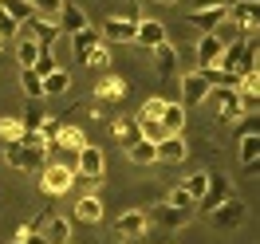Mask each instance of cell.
<instances>
[{
	"mask_svg": "<svg viewBox=\"0 0 260 244\" xmlns=\"http://www.w3.org/2000/svg\"><path fill=\"white\" fill-rule=\"evenodd\" d=\"M170 40V32H166L162 20H138V28H134V44H142V48H158V44H166Z\"/></svg>",
	"mask_w": 260,
	"mask_h": 244,
	"instance_id": "obj_14",
	"label": "cell"
},
{
	"mask_svg": "<svg viewBox=\"0 0 260 244\" xmlns=\"http://www.w3.org/2000/svg\"><path fill=\"white\" fill-rule=\"evenodd\" d=\"M154 150H158V162H162V165H178V162H185V154H189V146H185V138H181V134L162 138Z\"/></svg>",
	"mask_w": 260,
	"mask_h": 244,
	"instance_id": "obj_16",
	"label": "cell"
},
{
	"mask_svg": "<svg viewBox=\"0 0 260 244\" xmlns=\"http://www.w3.org/2000/svg\"><path fill=\"white\" fill-rule=\"evenodd\" d=\"M44 118H48V114H44V107H40V102H28V107H24V114H20V126H24L28 134H36Z\"/></svg>",
	"mask_w": 260,
	"mask_h": 244,
	"instance_id": "obj_32",
	"label": "cell"
},
{
	"mask_svg": "<svg viewBox=\"0 0 260 244\" xmlns=\"http://www.w3.org/2000/svg\"><path fill=\"white\" fill-rule=\"evenodd\" d=\"M237 118H244L237 91H217V122H237Z\"/></svg>",
	"mask_w": 260,
	"mask_h": 244,
	"instance_id": "obj_20",
	"label": "cell"
},
{
	"mask_svg": "<svg viewBox=\"0 0 260 244\" xmlns=\"http://www.w3.org/2000/svg\"><path fill=\"white\" fill-rule=\"evenodd\" d=\"M0 12H4L8 20H16V24H28V20L36 16L28 0H0Z\"/></svg>",
	"mask_w": 260,
	"mask_h": 244,
	"instance_id": "obj_28",
	"label": "cell"
},
{
	"mask_svg": "<svg viewBox=\"0 0 260 244\" xmlns=\"http://www.w3.org/2000/svg\"><path fill=\"white\" fill-rule=\"evenodd\" d=\"M130 95V83L118 75V71H103L95 79V98L99 102H122Z\"/></svg>",
	"mask_w": 260,
	"mask_h": 244,
	"instance_id": "obj_5",
	"label": "cell"
},
{
	"mask_svg": "<svg viewBox=\"0 0 260 244\" xmlns=\"http://www.w3.org/2000/svg\"><path fill=\"white\" fill-rule=\"evenodd\" d=\"M217 4H229V0H193V8H217Z\"/></svg>",
	"mask_w": 260,
	"mask_h": 244,
	"instance_id": "obj_45",
	"label": "cell"
},
{
	"mask_svg": "<svg viewBox=\"0 0 260 244\" xmlns=\"http://www.w3.org/2000/svg\"><path fill=\"white\" fill-rule=\"evenodd\" d=\"M237 79L244 75H260V36L256 40H241V59H237Z\"/></svg>",
	"mask_w": 260,
	"mask_h": 244,
	"instance_id": "obj_15",
	"label": "cell"
},
{
	"mask_svg": "<svg viewBox=\"0 0 260 244\" xmlns=\"http://www.w3.org/2000/svg\"><path fill=\"white\" fill-rule=\"evenodd\" d=\"M154 4H178V0H154Z\"/></svg>",
	"mask_w": 260,
	"mask_h": 244,
	"instance_id": "obj_46",
	"label": "cell"
},
{
	"mask_svg": "<svg viewBox=\"0 0 260 244\" xmlns=\"http://www.w3.org/2000/svg\"><path fill=\"white\" fill-rule=\"evenodd\" d=\"M142 232H146V213H142V209H130V213H122V217L114 221V236H118V244L142 240Z\"/></svg>",
	"mask_w": 260,
	"mask_h": 244,
	"instance_id": "obj_8",
	"label": "cell"
},
{
	"mask_svg": "<svg viewBox=\"0 0 260 244\" xmlns=\"http://www.w3.org/2000/svg\"><path fill=\"white\" fill-rule=\"evenodd\" d=\"M83 67H95L99 75H103V71H111V48H107V44H99L95 51H87V59H83Z\"/></svg>",
	"mask_w": 260,
	"mask_h": 244,
	"instance_id": "obj_33",
	"label": "cell"
},
{
	"mask_svg": "<svg viewBox=\"0 0 260 244\" xmlns=\"http://www.w3.org/2000/svg\"><path fill=\"white\" fill-rule=\"evenodd\" d=\"M55 28H59V36H75L83 28H91V24H87V12H83L79 4H67L63 0V8L55 12Z\"/></svg>",
	"mask_w": 260,
	"mask_h": 244,
	"instance_id": "obj_11",
	"label": "cell"
},
{
	"mask_svg": "<svg viewBox=\"0 0 260 244\" xmlns=\"http://www.w3.org/2000/svg\"><path fill=\"white\" fill-rule=\"evenodd\" d=\"M205 185H209V169H197L193 178H185V181H181V193L193 201V209H197V201L205 197Z\"/></svg>",
	"mask_w": 260,
	"mask_h": 244,
	"instance_id": "obj_27",
	"label": "cell"
},
{
	"mask_svg": "<svg viewBox=\"0 0 260 244\" xmlns=\"http://www.w3.org/2000/svg\"><path fill=\"white\" fill-rule=\"evenodd\" d=\"M28 40H32L40 51H51V44L59 40V28H55V20L32 16V20H28Z\"/></svg>",
	"mask_w": 260,
	"mask_h": 244,
	"instance_id": "obj_12",
	"label": "cell"
},
{
	"mask_svg": "<svg viewBox=\"0 0 260 244\" xmlns=\"http://www.w3.org/2000/svg\"><path fill=\"white\" fill-rule=\"evenodd\" d=\"M28 4H32V12L36 16H55V12H59V8H63V0H28Z\"/></svg>",
	"mask_w": 260,
	"mask_h": 244,
	"instance_id": "obj_41",
	"label": "cell"
},
{
	"mask_svg": "<svg viewBox=\"0 0 260 244\" xmlns=\"http://www.w3.org/2000/svg\"><path fill=\"white\" fill-rule=\"evenodd\" d=\"M83 146H87L83 126H67V122H63V130H59V138H55V146H51L48 154H55V158H67V154H71V158H75Z\"/></svg>",
	"mask_w": 260,
	"mask_h": 244,
	"instance_id": "obj_10",
	"label": "cell"
},
{
	"mask_svg": "<svg viewBox=\"0 0 260 244\" xmlns=\"http://www.w3.org/2000/svg\"><path fill=\"white\" fill-rule=\"evenodd\" d=\"M12 36H20V24H16V20H8L4 12H0V40H12Z\"/></svg>",
	"mask_w": 260,
	"mask_h": 244,
	"instance_id": "obj_43",
	"label": "cell"
},
{
	"mask_svg": "<svg viewBox=\"0 0 260 244\" xmlns=\"http://www.w3.org/2000/svg\"><path fill=\"white\" fill-rule=\"evenodd\" d=\"M28 225H32L48 244H71V225H67V217H59V213H44V217L28 221Z\"/></svg>",
	"mask_w": 260,
	"mask_h": 244,
	"instance_id": "obj_3",
	"label": "cell"
},
{
	"mask_svg": "<svg viewBox=\"0 0 260 244\" xmlns=\"http://www.w3.org/2000/svg\"><path fill=\"white\" fill-rule=\"evenodd\" d=\"M213 95V87L209 83H205V75H201V71H189V75H181V98H185V102H181V107H189V102H205V98Z\"/></svg>",
	"mask_w": 260,
	"mask_h": 244,
	"instance_id": "obj_13",
	"label": "cell"
},
{
	"mask_svg": "<svg viewBox=\"0 0 260 244\" xmlns=\"http://www.w3.org/2000/svg\"><path fill=\"white\" fill-rule=\"evenodd\" d=\"M20 87H24L28 102H40V98H44V83H40V75H36L32 67H24V71H20Z\"/></svg>",
	"mask_w": 260,
	"mask_h": 244,
	"instance_id": "obj_29",
	"label": "cell"
},
{
	"mask_svg": "<svg viewBox=\"0 0 260 244\" xmlns=\"http://www.w3.org/2000/svg\"><path fill=\"white\" fill-rule=\"evenodd\" d=\"M134 28H138L134 16H107L99 24V36L111 40V44H130V40H134Z\"/></svg>",
	"mask_w": 260,
	"mask_h": 244,
	"instance_id": "obj_7",
	"label": "cell"
},
{
	"mask_svg": "<svg viewBox=\"0 0 260 244\" xmlns=\"http://www.w3.org/2000/svg\"><path fill=\"white\" fill-rule=\"evenodd\" d=\"M4 162L12 165V169H20V173H36V169L48 165V146L40 142V134L24 130L20 142H8V146H4Z\"/></svg>",
	"mask_w": 260,
	"mask_h": 244,
	"instance_id": "obj_1",
	"label": "cell"
},
{
	"mask_svg": "<svg viewBox=\"0 0 260 244\" xmlns=\"http://www.w3.org/2000/svg\"><path fill=\"white\" fill-rule=\"evenodd\" d=\"M213 40H217V44H221V48H229V44H237V40H244V36H241V28H237V24H233V20H221V24H217V28H213Z\"/></svg>",
	"mask_w": 260,
	"mask_h": 244,
	"instance_id": "obj_30",
	"label": "cell"
},
{
	"mask_svg": "<svg viewBox=\"0 0 260 244\" xmlns=\"http://www.w3.org/2000/svg\"><path fill=\"white\" fill-rule=\"evenodd\" d=\"M130 162H138V165H150V162H158V150L150 146V142H138V146H130Z\"/></svg>",
	"mask_w": 260,
	"mask_h": 244,
	"instance_id": "obj_38",
	"label": "cell"
},
{
	"mask_svg": "<svg viewBox=\"0 0 260 244\" xmlns=\"http://www.w3.org/2000/svg\"><path fill=\"white\" fill-rule=\"evenodd\" d=\"M36 75H40V79H48L51 71H59V63H55V55H51V51H40V59H36V67H32Z\"/></svg>",
	"mask_w": 260,
	"mask_h": 244,
	"instance_id": "obj_40",
	"label": "cell"
},
{
	"mask_svg": "<svg viewBox=\"0 0 260 244\" xmlns=\"http://www.w3.org/2000/svg\"><path fill=\"white\" fill-rule=\"evenodd\" d=\"M166 205H170V209H181V213H193V201H189V197L181 193V185H174V189H170V193L162 197Z\"/></svg>",
	"mask_w": 260,
	"mask_h": 244,
	"instance_id": "obj_39",
	"label": "cell"
},
{
	"mask_svg": "<svg viewBox=\"0 0 260 244\" xmlns=\"http://www.w3.org/2000/svg\"><path fill=\"white\" fill-rule=\"evenodd\" d=\"M162 107H166V98H146V102H142V111L134 114V118H138V122H158V118H162Z\"/></svg>",
	"mask_w": 260,
	"mask_h": 244,
	"instance_id": "obj_36",
	"label": "cell"
},
{
	"mask_svg": "<svg viewBox=\"0 0 260 244\" xmlns=\"http://www.w3.org/2000/svg\"><path fill=\"white\" fill-rule=\"evenodd\" d=\"M154 71H158L162 79H170V75L178 71V48H174L170 40H166V44H158V48H154Z\"/></svg>",
	"mask_w": 260,
	"mask_h": 244,
	"instance_id": "obj_21",
	"label": "cell"
},
{
	"mask_svg": "<svg viewBox=\"0 0 260 244\" xmlns=\"http://www.w3.org/2000/svg\"><path fill=\"white\" fill-rule=\"evenodd\" d=\"M229 197H233V181L225 173H209V185H205V197L197 201V209L201 213H213L217 205H225Z\"/></svg>",
	"mask_w": 260,
	"mask_h": 244,
	"instance_id": "obj_6",
	"label": "cell"
},
{
	"mask_svg": "<svg viewBox=\"0 0 260 244\" xmlns=\"http://www.w3.org/2000/svg\"><path fill=\"white\" fill-rule=\"evenodd\" d=\"M103 173H107V158H103V150L99 146H87L75 154V178H87V181H103Z\"/></svg>",
	"mask_w": 260,
	"mask_h": 244,
	"instance_id": "obj_4",
	"label": "cell"
},
{
	"mask_svg": "<svg viewBox=\"0 0 260 244\" xmlns=\"http://www.w3.org/2000/svg\"><path fill=\"white\" fill-rule=\"evenodd\" d=\"M244 213H248V209H244V201H241V197H229L225 205H217V209L209 213V221L221 228V232H229V228H237V225L244 221Z\"/></svg>",
	"mask_w": 260,
	"mask_h": 244,
	"instance_id": "obj_9",
	"label": "cell"
},
{
	"mask_svg": "<svg viewBox=\"0 0 260 244\" xmlns=\"http://www.w3.org/2000/svg\"><path fill=\"white\" fill-rule=\"evenodd\" d=\"M16 59H20V71H24V67H36V59H40V48H36L28 36L16 44Z\"/></svg>",
	"mask_w": 260,
	"mask_h": 244,
	"instance_id": "obj_34",
	"label": "cell"
},
{
	"mask_svg": "<svg viewBox=\"0 0 260 244\" xmlns=\"http://www.w3.org/2000/svg\"><path fill=\"white\" fill-rule=\"evenodd\" d=\"M12 240H16V244H48V240H44V236H40L32 225H20L16 232H12Z\"/></svg>",
	"mask_w": 260,
	"mask_h": 244,
	"instance_id": "obj_42",
	"label": "cell"
},
{
	"mask_svg": "<svg viewBox=\"0 0 260 244\" xmlns=\"http://www.w3.org/2000/svg\"><path fill=\"white\" fill-rule=\"evenodd\" d=\"M40 83H44V98H51V95H63L67 87H71V75L59 67V71H51L48 79H40Z\"/></svg>",
	"mask_w": 260,
	"mask_h": 244,
	"instance_id": "obj_31",
	"label": "cell"
},
{
	"mask_svg": "<svg viewBox=\"0 0 260 244\" xmlns=\"http://www.w3.org/2000/svg\"><path fill=\"white\" fill-rule=\"evenodd\" d=\"M158 122H162L166 134H181V130H185V107H181V102H166Z\"/></svg>",
	"mask_w": 260,
	"mask_h": 244,
	"instance_id": "obj_23",
	"label": "cell"
},
{
	"mask_svg": "<svg viewBox=\"0 0 260 244\" xmlns=\"http://www.w3.org/2000/svg\"><path fill=\"white\" fill-rule=\"evenodd\" d=\"M111 130H114V142H118V146L122 150H130V146H138V142H142V130H138V118H134V114H122V118H114L111 122Z\"/></svg>",
	"mask_w": 260,
	"mask_h": 244,
	"instance_id": "obj_18",
	"label": "cell"
},
{
	"mask_svg": "<svg viewBox=\"0 0 260 244\" xmlns=\"http://www.w3.org/2000/svg\"><path fill=\"white\" fill-rule=\"evenodd\" d=\"M229 16V4H217V8H193V12H189V24H193L197 32H205L209 36L213 28H217V24H221V20Z\"/></svg>",
	"mask_w": 260,
	"mask_h": 244,
	"instance_id": "obj_19",
	"label": "cell"
},
{
	"mask_svg": "<svg viewBox=\"0 0 260 244\" xmlns=\"http://www.w3.org/2000/svg\"><path fill=\"white\" fill-rule=\"evenodd\" d=\"M40 189L48 197H63L67 189H75V173H71L67 165H59V162H48L40 169Z\"/></svg>",
	"mask_w": 260,
	"mask_h": 244,
	"instance_id": "obj_2",
	"label": "cell"
},
{
	"mask_svg": "<svg viewBox=\"0 0 260 244\" xmlns=\"http://www.w3.org/2000/svg\"><path fill=\"white\" fill-rule=\"evenodd\" d=\"M99 44H103V36H99V28H83V32L71 36V48H75V59H87V51H95Z\"/></svg>",
	"mask_w": 260,
	"mask_h": 244,
	"instance_id": "obj_22",
	"label": "cell"
},
{
	"mask_svg": "<svg viewBox=\"0 0 260 244\" xmlns=\"http://www.w3.org/2000/svg\"><path fill=\"white\" fill-rule=\"evenodd\" d=\"M256 162H260V134H244V138H241V165H244V173H256Z\"/></svg>",
	"mask_w": 260,
	"mask_h": 244,
	"instance_id": "obj_26",
	"label": "cell"
},
{
	"mask_svg": "<svg viewBox=\"0 0 260 244\" xmlns=\"http://www.w3.org/2000/svg\"><path fill=\"white\" fill-rule=\"evenodd\" d=\"M150 217H154V221H158L162 228H181L185 221H189V213H181V209H170L166 201H158V205L150 209Z\"/></svg>",
	"mask_w": 260,
	"mask_h": 244,
	"instance_id": "obj_24",
	"label": "cell"
},
{
	"mask_svg": "<svg viewBox=\"0 0 260 244\" xmlns=\"http://www.w3.org/2000/svg\"><path fill=\"white\" fill-rule=\"evenodd\" d=\"M71 217H75L79 225H99V221H103V201H99V193H83L79 201H75Z\"/></svg>",
	"mask_w": 260,
	"mask_h": 244,
	"instance_id": "obj_17",
	"label": "cell"
},
{
	"mask_svg": "<svg viewBox=\"0 0 260 244\" xmlns=\"http://www.w3.org/2000/svg\"><path fill=\"white\" fill-rule=\"evenodd\" d=\"M59 130H63V122H59V118H44V122H40V142H44V146H55V138H59Z\"/></svg>",
	"mask_w": 260,
	"mask_h": 244,
	"instance_id": "obj_35",
	"label": "cell"
},
{
	"mask_svg": "<svg viewBox=\"0 0 260 244\" xmlns=\"http://www.w3.org/2000/svg\"><path fill=\"white\" fill-rule=\"evenodd\" d=\"M24 138V126H20V118H0V142L8 146V142H20Z\"/></svg>",
	"mask_w": 260,
	"mask_h": 244,
	"instance_id": "obj_37",
	"label": "cell"
},
{
	"mask_svg": "<svg viewBox=\"0 0 260 244\" xmlns=\"http://www.w3.org/2000/svg\"><path fill=\"white\" fill-rule=\"evenodd\" d=\"M217 55H221V44H217L213 36H201V40H197V71L217 67Z\"/></svg>",
	"mask_w": 260,
	"mask_h": 244,
	"instance_id": "obj_25",
	"label": "cell"
},
{
	"mask_svg": "<svg viewBox=\"0 0 260 244\" xmlns=\"http://www.w3.org/2000/svg\"><path fill=\"white\" fill-rule=\"evenodd\" d=\"M237 134H241V138H244V134H260V130H256V114H244V118H241V130H237Z\"/></svg>",
	"mask_w": 260,
	"mask_h": 244,
	"instance_id": "obj_44",
	"label": "cell"
}]
</instances>
